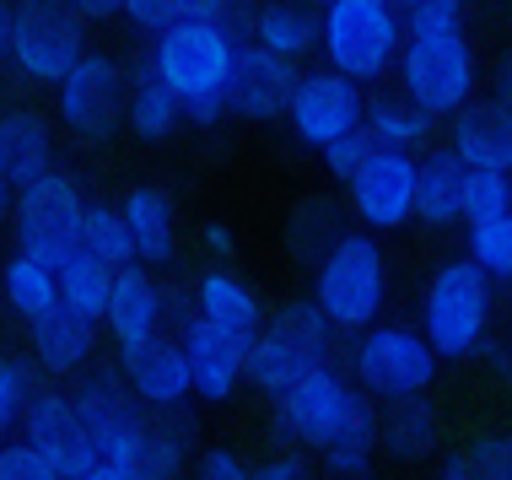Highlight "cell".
I'll return each instance as SVG.
<instances>
[{
	"label": "cell",
	"mask_w": 512,
	"mask_h": 480,
	"mask_svg": "<svg viewBox=\"0 0 512 480\" xmlns=\"http://www.w3.org/2000/svg\"><path fill=\"white\" fill-rule=\"evenodd\" d=\"M405 27L394 0H324L318 6V49L351 81H383L399 60Z\"/></svg>",
	"instance_id": "6da1fadb"
},
{
	"label": "cell",
	"mask_w": 512,
	"mask_h": 480,
	"mask_svg": "<svg viewBox=\"0 0 512 480\" xmlns=\"http://www.w3.org/2000/svg\"><path fill=\"white\" fill-rule=\"evenodd\" d=\"M491 329V276L475 259H442L421 292V335L437 356H475Z\"/></svg>",
	"instance_id": "7a4b0ae2"
},
{
	"label": "cell",
	"mask_w": 512,
	"mask_h": 480,
	"mask_svg": "<svg viewBox=\"0 0 512 480\" xmlns=\"http://www.w3.org/2000/svg\"><path fill=\"white\" fill-rule=\"evenodd\" d=\"M318 308L329 313V324L340 335H356L383 313V292H389V276H383V249L372 232H345V238L318 259Z\"/></svg>",
	"instance_id": "3957f363"
},
{
	"label": "cell",
	"mask_w": 512,
	"mask_h": 480,
	"mask_svg": "<svg viewBox=\"0 0 512 480\" xmlns=\"http://www.w3.org/2000/svg\"><path fill=\"white\" fill-rule=\"evenodd\" d=\"M81 211H87V195L76 189L71 173L60 168L33 173L27 184H17V200H11L17 249H27L54 270L71 249H81Z\"/></svg>",
	"instance_id": "277c9868"
},
{
	"label": "cell",
	"mask_w": 512,
	"mask_h": 480,
	"mask_svg": "<svg viewBox=\"0 0 512 480\" xmlns=\"http://www.w3.org/2000/svg\"><path fill=\"white\" fill-rule=\"evenodd\" d=\"M87 49V27L71 0H11L6 54L27 81H60Z\"/></svg>",
	"instance_id": "5b68a950"
},
{
	"label": "cell",
	"mask_w": 512,
	"mask_h": 480,
	"mask_svg": "<svg viewBox=\"0 0 512 480\" xmlns=\"http://www.w3.org/2000/svg\"><path fill=\"white\" fill-rule=\"evenodd\" d=\"M399 81L405 98L432 119H448L464 98H475V49L464 33H415L399 44Z\"/></svg>",
	"instance_id": "8992f818"
},
{
	"label": "cell",
	"mask_w": 512,
	"mask_h": 480,
	"mask_svg": "<svg viewBox=\"0 0 512 480\" xmlns=\"http://www.w3.org/2000/svg\"><path fill=\"white\" fill-rule=\"evenodd\" d=\"M270 400H275V410H270L275 443H302V448H318L351 410H362V394H356L329 362L302 367V373L286 383L281 394H270Z\"/></svg>",
	"instance_id": "52a82bcc"
},
{
	"label": "cell",
	"mask_w": 512,
	"mask_h": 480,
	"mask_svg": "<svg viewBox=\"0 0 512 480\" xmlns=\"http://www.w3.org/2000/svg\"><path fill=\"white\" fill-rule=\"evenodd\" d=\"M232 49H238V38L221 22L178 17L157 33L151 65H157V76L168 81L178 98H189V92H221L227 87V71H232Z\"/></svg>",
	"instance_id": "ba28073f"
},
{
	"label": "cell",
	"mask_w": 512,
	"mask_h": 480,
	"mask_svg": "<svg viewBox=\"0 0 512 480\" xmlns=\"http://www.w3.org/2000/svg\"><path fill=\"white\" fill-rule=\"evenodd\" d=\"M124 87H130V76H124L119 60L81 49L71 71L54 81V103H60L65 130L81 135L87 146L108 141L124 125Z\"/></svg>",
	"instance_id": "9c48e42d"
},
{
	"label": "cell",
	"mask_w": 512,
	"mask_h": 480,
	"mask_svg": "<svg viewBox=\"0 0 512 480\" xmlns=\"http://www.w3.org/2000/svg\"><path fill=\"white\" fill-rule=\"evenodd\" d=\"M437 378V351L426 335H415L405 324H367L362 346H356V383L372 400H394L410 389H432Z\"/></svg>",
	"instance_id": "30bf717a"
},
{
	"label": "cell",
	"mask_w": 512,
	"mask_h": 480,
	"mask_svg": "<svg viewBox=\"0 0 512 480\" xmlns=\"http://www.w3.org/2000/svg\"><path fill=\"white\" fill-rule=\"evenodd\" d=\"M362 81H351L345 71H297L292 81V98H286V119H292L297 141L302 146H324L329 135H340L345 125L362 119Z\"/></svg>",
	"instance_id": "8fae6325"
},
{
	"label": "cell",
	"mask_w": 512,
	"mask_h": 480,
	"mask_svg": "<svg viewBox=\"0 0 512 480\" xmlns=\"http://www.w3.org/2000/svg\"><path fill=\"white\" fill-rule=\"evenodd\" d=\"M345 189H351L356 222H367L372 232L405 227L415 205V157L399 152V146H378L362 168L345 178Z\"/></svg>",
	"instance_id": "7c38bea8"
},
{
	"label": "cell",
	"mask_w": 512,
	"mask_h": 480,
	"mask_svg": "<svg viewBox=\"0 0 512 480\" xmlns=\"http://www.w3.org/2000/svg\"><path fill=\"white\" fill-rule=\"evenodd\" d=\"M292 81H297V65L286 54H275L254 38H243L232 49V71H227V114L248 119V125H265V119H281L286 114V98H292Z\"/></svg>",
	"instance_id": "4fadbf2b"
},
{
	"label": "cell",
	"mask_w": 512,
	"mask_h": 480,
	"mask_svg": "<svg viewBox=\"0 0 512 480\" xmlns=\"http://www.w3.org/2000/svg\"><path fill=\"white\" fill-rule=\"evenodd\" d=\"M178 346L189 356V383H195V394L205 405H227L232 389L243 383V335H227L221 324L200 319V313H189L184 324H178Z\"/></svg>",
	"instance_id": "5bb4252c"
},
{
	"label": "cell",
	"mask_w": 512,
	"mask_h": 480,
	"mask_svg": "<svg viewBox=\"0 0 512 480\" xmlns=\"http://www.w3.org/2000/svg\"><path fill=\"white\" fill-rule=\"evenodd\" d=\"M119 367H124L135 400L146 410L178 405V400L195 394V383H189V356L178 346V335H146V340H135V346H119Z\"/></svg>",
	"instance_id": "9a60e30c"
},
{
	"label": "cell",
	"mask_w": 512,
	"mask_h": 480,
	"mask_svg": "<svg viewBox=\"0 0 512 480\" xmlns=\"http://www.w3.org/2000/svg\"><path fill=\"white\" fill-rule=\"evenodd\" d=\"M378 454H389L399 464H421L437 454V437H442V405L432 389H410L383 400L378 410Z\"/></svg>",
	"instance_id": "2e32d148"
},
{
	"label": "cell",
	"mask_w": 512,
	"mask_h": 480,
	"mask_svg": "<svg viewBox=\"0 0 512 480\" xmlns=\"http://www.w3.org/2000/svg\"><path fill=\"white\" fill-rule=\"evenodd\" d=\"M453 152L464 168L512 173V108L496 98H464L453 108Z\"/></svg>",
	"instance_id": "e0dca14e"
},
{
	"label": "cell",
	"mask_w": 512,
	"mask_h": 480,
	"mask_svg": "<svg viewBox=\"0 0 512 480\" xmlns=\"http://www.w3.org/2000/svg\"><path fill=\"white\" fill-rule=\"evenodd\" d=\"M27 329H33V362L49 378L81 373L92 362V351H98V319H87V313H76L65 303H54L38 319H27Z\"/></svg>",
	"instance_id": "ac0fdd59"
},
{
	"label": "cell",
	"mask_w": 512,
	"mask_h": 480,
	"mask_svg": "<svg viewBox=\"0 0 512 480\" xmlns=\"http://www.w3.org/2000/svg\"><path fill=\"white\" fill-rule=\"evenodd\" d=\"M103 324L114 329L119 346H135V340L157 335L162 324V297H157V281L146 276V265H114L108 276V303H103Z\"/></svg>",
	"instance_id": "d6986e66"
},
{
	"label": "cell",
	"mask_w": 512,
	"mask_h": 480,
	"mask_svg": "<svg viewBox=\"0 0 512 480\" xmlns=\"http://www.w3.org/2000/svg\"><path fill=\"white\" fill-rule=\"evenodd\" d=\"M124 76H130V87H124V125L141 135V141H151V146L173 141V130L184 125V108H178V92L157 76L151 54L135 65V71H124Z\"/></svg>",
	"instance_id": "ffe728a7"
},
{
	"label": "cell",
	"mask_w": 512,
	"mask_h": 480,
	"mask_svg": "<svg viewBox=\"0 0 512 480\" xmlns=\"http://www.w3.org/2000/svg\"><path fill=\"white\" fill-rule=\"evenodd\" d=\"M351 232V216L335 195H302L292 211H286V227H281V243L292 254V265H318L335 243Z\"/></svg>",
	"instance_id": "44dd1931"
},
{
	"label": "cell",
	"mask_w": 512,
	"mask_h": 480,
	"mask_svg": "<svg viewBox=\"0 0 512 480\" xmlns=\"http://www.w3.org/2000/svg\"><path fill=\"white\" fill-rule=\"evenodd\" d=\"M265 335L292 356L297 367H318V362L335 356V335H340V329L329 324V313L318 308V297H292V303H281L270 313Z\"/></svg>",
	"instance_id": "7402d4cb"
},
{
	"label": "cell",
	"mask_w": 512,
	"mask_h": 480,
	"mask_svg": "<svg viewBox=\"0 0 512 480\" xmlns=\"http://www.w3.org/2000/svg\"><path fill=\"white\" fill-rule=\"evenodd\" d=\"M459 200H464V162L453 146L415 157V205H410L415 222H426L432 232L453 227L459 222Z\"/></svg>",
	"instance_id": "603a6c76"
},
{
	"label": "cell",
	"mask_w": 512,
	"mask_h": 480,
	"mask_svg": "<svg viewBox=\"0 0 512 480\" xmlns=\"http://www.w3.org/2000/svg\"><path fill=\"white\" fill-rule=\"evenodd\" d=\"M195 313H200V319H211V324H221L227 335H243V340L259 335V324H265V303H259V292L243 276H232L227 265H211L195 281Z\"/></svg>",
	"instance_id": "cb8c5ba5"
},
{
	"label": "cell",
	"mask_w": 512,
	"mask_h": 480,
	"mask_svg": "<svg viewBox=\"0 0 512 480\" xmlns=\"http://www.w3.org/2000/svg\"><path fill=\"white\" fill-rule=\"evenodd\" d=\"M124 211V227H130V243H135V259H146V265H173L178 259V211L173 200L162 195V189H130V195L119 200Z\"/></svg>",
	"instance_id": "d4e9b609"
},
{
	"label": "cell",
	"mask_w": 512,
	"mask_h": 480,
	"mask_svg": "<svg viewBox=\"0 0 512 480\" xmlns=\"http://www.w3.org/2000/svg\"><path fill=\"white\" fill-rule=\"evenodd\" d=\"M54 168V130L44 114H33V108H17V114L0 119V178H6L11 189L27 184L33 173Z\"/></svg>",
	"instance_id": "484cf974"
},
{
	"label": "cell",
	"mask_w": 512,
	"mask_h": 480,
	"mask_svg": "<svg viewBox=\"0 0 512 480\" xmlns=\"http://www.w3.org/2000/svg\"><path fill=\"white\" fill-rule=\"evenodd\" d=\"M248 38L265 44L286 60L318 49V6H302V0H265V6L248 11Z\"/></svg>",
	"instance_id": "4316f807"
},
{
	"label": "cell",
	"mask_w": 512,
	"mask_h": 480,
	"mask_svg": "<svg viewBox=\"0 0 512 480\" xmlns=\"http://www.w3.org/2000/svg\"><path fill=\"white\" fill-rule=\"evenodd\" d=\"M313 454H318V464H324L329 475H367L372 464H378V427H372L367 405L351 410V416H345Z\"/></svg>",
	"instance_id": "83f0119b"
},
{
	"label": "cell",
	"mask_w": 512,
	"mask_h": 480,
	"mask_svg": "<svg viewBox=\"0 0 512 480\" xmlns=\"http://www.w3.org/2000/svg\"><path fill=\"white\" fill-rule=\"evenodd\" d=\"M108 276H114V270H108L98 254L71 249V254L60 259V265H54V292H60V303H65V308H76V313H87V319H98V324H103Z\"/></svg>",
	"instance_id": "f1b7e54d"
},
{
	"label": "cell",
	"mask_w": 512,
	"mask_h": 480,
	"mask_svg": "<svg viewBox=\"0 0 512 480\" xmlns=\"http://www.w3.org/2000/svg\"><path fill=\"white\" fill-rule=\"evenodd\" d=\"M17 427H22L27 443L54 448V454H60V448L76 437L81 416H76V400L65 389H33V394H27V405H22V416H17Z\"/></svg>",
	"instance_id": "f546056e"
},
{
	"label": "cell",
	"mask_w": 512,
	"mask_h": 480,
	"mask_svg": "<svg viewBox=\"0 0 512 480\" xmlns=\"http://www.w3.org/2000/svg\"><path fill=\"white\" fill-rule=\"evenodd\" d=\"M362 119H367V130L378 135V146H399V152L421 146L426 135H432V125H437V119L426 114L421 103H410L405 92H399V98H372V103H362Z\"/></svg>",
	"instance_id": "4dcf8cb0"
},
{
	"label": "cell",
	"mask_w": 512,
	"mask_h": 480,
	"mask_svg": "<svg viewBox=\"0 0 512 480\" xmlns=\"http://www.w3.org/2000/svg\"><path fill=\"white\" fill-rule=\"evenodd\" d=\"M0 292H6V303L17 319H38L44 308L60 303V292H54V270L44 259H33L27 249H17V259H6V270H0Z\"/></svg>",
	"instance_id": "1f68e13d"
},
{
	"label": "cell",
	"mask_w": 512,
	"mask_h": 480,
	"mask_svg": "<svg viewBox=\"0 0 512 480\" xmlns=\"http://www.w3.org/2000/svg\"><path fill=\"white\" fill-rule=\"evenodd\" d=\"M76 400V416L81 421H103V416H135V410H146L135 400L130 378H124V367H92L87 378L71 389Z\"/></svg>",
	"instance_id": "d6a6232c"
},
{
	"label": "cell",
	"mask_w": 512,
	"mask_h": 480,
	"mask_svg": "<svg viewBox=\"0 0 512 480\" xmlns=\"http://www.w3.org/2000/svg\"><path fill=\"white\" fill-rule=\"evenodd\" d=\"M81 249L98 254L108 270L114 265H130L135 259V243H130V227H124V211L108 200H87L81 211Z\"/></svg>",
	"instance_id": "836d02e7"
},
{
	"label": "cell",
	"mask_w": 512,
	"mask_h": 480,
	"mask_svg": "<svg viewBox=\"0 0 512 480\" xmlns=\"http://www.w3.org/2000/svg\"><path fill=\"white\" fill-rule=\"evenodd\" d=\"M464 238H469V259H475L491 281H512V205L464 222Z\"/></svg>",
	"instance_id": "e575fe53"
},
{
	"label": "cell",
	"mask_w": 512,
	"mask_h": 480,
	"mask_svg": "<svg viewBox=\"0 0 512 480\" xmlns=\"http://www.w3.org/2000/svg\"><path fill=\"white\" fill-rule=\"evenodd\" d=\"M297 373H302V367L275 346V340L265 335V324H259V335H248V346H243V378L254 383L259 394H281Z\"/></svg>",
	"instance_id": "d590c367"
},
{
	"label": "cell",
	"mask_w": 512,
	"mask_h": 480,
	"mask_svg": "<svg viewBox=\"0 0 512 480\" xmlns=\"http://www.w3.org/2000/svg\"><path fill=\"white\" fill-rule=\"evenodd\" d=\"M189 454H195V448L178 443V437L162 427L157 416H146V427H141V454H135V475L168 480V475H178V470L189 464Z\"/></svg>",
	"instance_id": "8d00e7d4"
},
{
	"label": "cell",
	"mask_w": 512,
	"mask_h": 480,
	"mask_svg": "<svg viewBox=\"0 0 512 480\" xmlns=\"http://www.w3.org/2000/svg\"><path fill=\"white\" fill-rule=\"evenodd\" d=\"M512 205V173H491V168H464V200H459V222L491 216Z\"/></svg>",
	"instance_id": "74e56055"
},
{
	"label": "cell",
	"mask_w": 512,
	"mask_h": 480,
	"mask_svg": "<svg viewBox=\"0 0 512 480\" xmlns=\"http://www.w3.org/2000/svg\"><path fill=\"white\" fill-rule=\"evenodd\" d=\"M378 152V135L367 130V119H356V125H345L340 135H329L324 146H318V157H324V168L335 173V178H351L362 162Z\"/></svg>",
	"instance_id": "f35d334b"
},
{
	"label": "cell",
	"mask_w": 512,
	"mask_h": 480,
	"mask_svg": "<svg viewBox=\"0 0 512 480\" xmlns=\"http://www.w3.org/2000/svg\"><path fill=\"white\" fill-rule=\"evenodd\" d=\"M60 475V454L38 443H6L0 448V480H54Z\"/></svg>",
	"instance_id": "ab89813d"
},
{
	"label": "cell",
	"mask_w": 512,
	"mask_h": 480,
	"mask_svg": "<svg viewBox=\"0 0 512 480\" xmlns=\"http://www.w3.org/2000/svg\"><path fill=\"white\" fill-rule=\"evenodd\" d=\"M405 33H464V0H410L405 6Z\"/></svg>",
	"instance_id": "60d3db41"
},
{
	"label": "cell",
	"mask_w": 512,
	"mask_h": 480,
	"mask_svg": "<svg viewBox=\"0 0 512 480\" xmlns=\"http://www.w3.org/2000/svg\"><path fill=\"white\" fill-rule=\"evenodd\" d=\"M27 394H33V367H27V362H11V356H0V432L17 427Z\"/></svg>",
	"instance_id": "b9f144b4"
},
{
	"label": "cell",
	"mask_w": 512,
	"mask_h": 480,
	"mask_svg": "<svg viewBox=\"0 0 512 480\" xmlns=\"http://www.w3.org/2000/svg\"><path fill=\"white\" fill-rule=\"evenodd\" d=\"M469 454H475V475H486V480H512V432L480 437Z\"/></svg>",
	"instance_id": "7bdbcfd3"
},
{
	"label": "cell",
	"mask_w": 512,
	"mask_h": 480,
	"mask_svg": "<svg viewBox=\"0 0 512 480\" xmlns=\"http://www.w3.org/2000/svg\"><path fill=\"white\" fill-rule=\"evenodd\" d=\"M119 11L141 27V33H162L168 22H178V0H119Z\"/></svg>",
	"instance_id": "ee69618b"
},
{
	"label": "cell",
	"mask_w": 512,
	"mask_h": 480,
	"mask_svg": "<svg viewBox=\"0 0 512 480\" xmlns=\"http://www.w3.org/2000/svg\"><path fill=\"white\" fill-rule=\"evenodd\" d=\"M195 470H200L205 480H243V475H254V464L238 459V454H227V448H211V454L195 459Z\"/></svg>",
	"instance_id": "f6af8a7d"
},
{
	"label": "cell",
	"mask_w": 512,
	"mask_h": 480,
	"mask_svg": "<svg viewBox=\"0 0 512 480\" xmlns=\"http://www.w3.org/2000/svg\"><path fill=\"white\" fill-rule=\"evenodd\" d=\"M308 470H313L308 448H297V454H275V459L259 464V475H265V480H308Z\"/></svg>",
	"instance_id": "bcb514c9"
},
{
	"label": "cell",
	"mask_w": 512,
	"mask_h": 480,
	"mask_svg": "<svg viewBox=\"0 0 512 480\" xmlns=\"http://www.w3.org/2000/svg\"><path fill=\"white\" fill-rule=\"evenodd\" d=\"M238 0H178V17H195V22H221Z\"/></svg>",
	"instance_id": "7dc6e473"
},
{
	"label": "cell",
	"mask_w": 512,
	"mask_h": 480,
	"mask_svg": "<svg viewBox=\"0 0 512 480\" xmlns=\"http://www.w3.org/2000/svg\"><path fill=\"white\" fill-rule=\"evenodd\" d=\"M205 249L221 254V259H232V254H238V232H232L227 222H205Z\"/></svg>",
	"instance_id": "c3c4849f"
},
{
	"label": "cell",
	"mask_w": 512,
	"mask_h": 480,
	"mask_svg": "<svg viewBox=\"0 0 512 480\" xmlns=\"http://www.w3.org/2000/svg\"><path fill=\"white\" fill-rule=\"evenodd\" d=\"M437 475L442 480H480L475 475V454H469V448H464V454H448V459L437 464Z\"/></svg>",
	"instance_id": "681fc988"
},
{
	"label": "cell",
	"mask_w": 512,
	"mask_h": 480,
	"mask_svg": "<svg viewBox=\"0 0 512 480\" xmlns=\"http://www.w3.org/2000/svg\"><path fill=\"white\" fill-rule=\"evenodd\" d=\"M491 98L512 108V49L502 54V60H496V71H491Z\"/></svg>",
	"instance_id": "f907efd6"
},
{
	"label": "cell",
	"mask_w": 512,
	"mask_h": 480,
	"mask_svg": "<svg viewBox=\"0 0 512 480\" xmlns=\"http://www.w3.org/2000/svg\"><path fill=\"white\" fill-rule=\"evenodd\" d=\"M71 6L81 11V22H103V17L119 11V0H71Z\"/></svg>",
	"instance_id": "816d5d0a"
},
{
	"label": "cell",
	"mask_w": 512,
	"mask_h": 480,
	"mask_svg": "<svg viewBox=\"0 0 512 480\" xmlns=\"http://www.w3.org/2000/svg\"><path fill=\"white\" fill-rule=\"evenodd\" d=\"M6 38H11V0H0V54H6Z\"/></svg>",
	"instance_id": "f5cc1de1"
},
{
	"label": "cell",
	"mask_w": 512,
	"mask_h": 480,
	"mask_svg": "<svg viewBox=\"0 0 512 480\" xmlns=\"http://www.w3.org/2000/svg\"><path fill=\"white\" fill-rule=\"evenodd\" d=\"M6 216H11V184L0 178V227H6Z\"/></svg>",
	"instance_id": "db71d44e"
},
{
	"label": "cell",
	"mask_w": 512,
	"mask_h": 480,
	"mask_svg": "<svg viewBox=\"0 0 512 480\" xmlns=\"http://www.w3.org/2000/svg\"><path fill=\"white\" fill-rule=\"evenodd\" d=\"M302 6H324V0H302Z\"/></svg>",
	"instance_id": "11a10c76"
},
{
	"label": "cell",
	"mask_w": 512,
	"mask_h": 480,
	"mask_svg": "<svg viewBox=\"0 0 512 480\" xmlns=\"http://www.w3.org/2000/svg\"><path fill=\"white\" fill-rule=\"evenodd\" d=\"M394 6H410V0H394Z\"/></svg>",
	"instance_id": "9f6ffc18"
}]
</instances>
